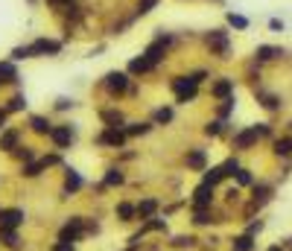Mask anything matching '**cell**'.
I'll return each instance as SVG.
<instances>
[{
    "label": "cell",
    "mask_w": 292,
    "mask_h": 251,
    "mask_svg": "<svg viewBox=\"0 0 292 251\" xmlns=\"http://www.w3.org/2000/svg\"><path fill=\"white\" fill-rule=\"evenodd\" d=\"M21 222H24V210H18V207L0 210V228H15V225H21Z\"/></svg>",
    "instance_id": "obj_1"
},
{
    "label": "cell",
    "mask_w": 292,
    "mask_h": 251,
    "mask_svg": "<svg viewBox=\"0 0 292 251\" xmlns=\"http://www.w3.org/2000/svg\"><path fill=\"white\" fill-rule=\"evenodd\" d=\"M106 88H108L111 94H123V91L129 88L126 73H108V76H106Z\"/></svg>",
    "instance_id": "obj_2"
},
{
    "label": "cell",
    "mask_w": 292,
    "mask_h": 251,
    "mask_svg": "<svg viewBox=\"0 0 292 251\" xmlns=\"http://www.w3.org/2000/svg\"><path fill=\"white\" fill-rule=\"evenodd\" d=\"M50 137L56 140V146L64 149V146H70V140H73V128H70V126H56V128L50 131Z\"/></svg>",
    "instance_id": "obj_3"
},
{
    "label": "cell",
    "mask_w": 292,
    "mask_h": 251,
    "mask_svg": "<svg viewBox=\"0 0 292 251\" xmlns=\"http://www.w3.org/2000/svg\"><path fill=\"white\" fill-rule=\"evenodd\" d=\"M193 196H196V199H193V204L202 210V207H208V204H211V199H213V187H211V184H202V187H196Z\"/></svg>",
    "instance_id": "obj_4"
},
{
    "label": "cell",
    "mask_w": 292,
    "mask_h": 251,
    "mask_svg": "<svg viewBox=\"0 0 292 251\" xmlns=\"http://www.w3.org/2000/svg\"><path fill=\"white\" fill-rule=\"evenodd\" d=\"M79 231H82V219H70L64 225V231H61V243H73L79 237Z\"/></svg>",
    "instance_id": "obj_5"
},
{
    "label": "cell",
    "mask_w": 292,
    "mask_h": 251,
    "mask_svg": "<svg viewBox=\"0 0 292 251\" xmlns=\"http://www.w3.org/2000/svg\"><path fill=\"white\" fill-rule=\"evenodd\" d=\"M100 143H111V146H123L126 143V131H120V128H108V131H103V137H100Z\"/></svg>",
    "instance_id": "obj_6"
},
{
    "label": "cell",
    "mask_w": 292,
    "mask_h": 251,
    "mask_svg": "<svg viewBox=\"0 0 292 251\" xmlns=\"http://www.w3.org/2000/svg\"><path fill=\"white\" fill-rule=\"evenodd\" d=\"M58 50H61V47H58L56 41H47V38H38V41L29 47L32 56H35V53H58Z\"/></svg>",
    "instance_id": "obj_7"
},
{
    "label": "cell",
    "mask_w": 292,
    "mask_h": 251,
    "mask_svg": "<svg viewBox=\"0 0 292 251\" xmlns=\"http://www.w3.org/2000/svg\"><path fill=\"white\" fill-rule=\"evenodd\" d=\"M208 44H211L216 53H225V50H228V38H225V32H219V29L208 35Z\"/></svg>",
    "instance_id": "obj_8"
},
{
    "label": "cell",
    "mask_w": 292,
    "mask_h": 251,
    "mask_svg": "<svg viewBox=\"0 0 292 251\" xmlns=\"http://www.w3.org/2000/svg\"><path fill=\"white\" fill-rule=\"evenodd\" d=\"M257 134H260V128L254 126V128H248V131H242V134H237V140H234V146H239V149H245V146H251V143L257 140Z\"/></svg>",
    "instance_id": "obj_9"
},
{
    "label": "cell",
    "mask_w": 292,
    "mask_h": 251,
    "mask_svg": "<svg viewBox=\"0 0 292 251\" xmlns=\"http://www.w3.org/2000/svg\"><path fill=\"white\" fill-rule=\"evenodd\" d=\"M234 91L231 79H219L216 85H213V97H219V100H228V94Z\"/></svg>",
    "instance_id": "obj_10"
},
{
    "label": "cell",
    "mask_w": 292,
    "mask_h": 251,
    "mask_svg": "<svg viewBox=\"0 0 292 251\" xmlns=\"http://www.w3.org/2000/svg\"><path fill=\"white\" fill-rule=\"evenodd\" d=\"M152 67H155V64L149 62L146 56H140V59H134V62L129 64V70H132V73H146V70H152Z\"/></svg>",
    "instance_id": "obj_11"
},
{
    "label": "cell",
    "mask_w": 292,
    "mask_h": 251,
    "mask_svg": "<svg viewBox=\"0 0 292 251\" xmlns=\"http://www.w3.org/2000/svg\"><path fill=\"white\" fill-rule=\"evenodd\" d=\"M222 178H225V170H222V167H216V170H208V173H205V184H211V187H213V184H219Z\"/></svg>",
    "instance_id": "obj_12"
},
{
    "label": "cell",
    "mask_w": 292,
    "mask_h": 251,
    "mask_svg": "<svg viewBox=\"0 0 292 251\" xmlns=\"http://www.w3.org/2000/svg\"><path fill=\"white\" fill-rule=\"evenodd\" d=\"M155 210H158V201H155V199H143V201L137 204V213H140V216H152Z\"/></svg>",
    "instance_id": "obj_13"
},
{
    "label": "cell",
    "mask_w": 292,
    "mask_h": 251,
    "mask_svg": "<svg viewBox=\"0 0 292 251\" xmlns=\"http://www.w3.org/2000/svg\"><path fill=\"white\" fill-rule=\"evenodd\" d=\"M187 167L205 170V152H190V155H187Z\"/></svg>",
    "instance_id": "obj_14"
},
{
    "label": "cell",
    "mask_w": 292,
    "mask_h": 251,
    "mask_svg": "<svg viewBox=\"0 0 292 251\" xmlns=\"http://www.w3.org/2000/svg\"><path fill=\"white\" fill-rule=\"evenodd\" d=\"M18 146V131H6L0 137V149H15Z\"/></svg>",
    "instance_id": "obj_15"
},
{
    "label": "cell",
    "mask_w": 292,
    "mask_h": 251,
    "mask_svg": "<svg viewBox=\"0 0 292 251\" xmlns=\"http://www.w3.org/2000/svg\"><path fill=\"white\" fill-rule=\"evenodd\" d=\"M64 187H67V193H73V190H79L82 187V178H79V173H67V181H64Z\"/></svg>",
    "instance_id": "obj_16"
},
{
    "label": "cell",
    "mask_w": 292,
    "mask_h": 251,
    "mask_svg": "<svg viewBox=\"0 0 292 251\" xmlns=\"http://www.w3.org/2000/svg\"><path fill=\"white\" fill-rule=\"evenodd\" d=\"M0 240H3L9 249H18V237H15V231H9V228H0Z\"/></svg>",
    "instance_id": "obj_17"
},
{
    "label": "cell",
    "mask_w": 292,
    "mask_h": 251,
    "mask_svg": "<svg viewBox=\"0 0 292 251\" xmlns=\"http://www.w3.org/2000/svg\"><path fill=\"white\" fill-rule=\"evenodd\" d=\"M29 123H32V128H35L38 134H47V131H53V128H50V123H47L44 117H32Z\"/></svg>",
    "instance_id": "obj_18"
},
{
    "label": "cell",
    "mask_w": 292,
    "mask_h": 251,
    "mask_svg": "<svg viewBox=\"0 0 292 251\" xmlns=\"http://www.w3.org/2000/svg\"><path fill=\"white\" fill-rule=\"evenodd\" d=\"M106 184H108V187L123 184V173H120V170H108V173H106Z\"/></svg>",
    "instance_id": "obj_19"
},
{
    "label": "cell",
    "mask_w": 292,
    "mask_h": 251,
    "mask_svg": "<svg viewBox=\"0 0 292 251\" xmlns=\"http://www.w3.org/2000/svg\"><path fill=\"white\" fill-rule=\"evenodd\" d=\"M234 251H251V237L245 234V237H237L234 240Z\"/></svg>",
    "instance_id": "obj_20"
},
{
    "label": "cell",
    "mask_w": 292,
    "mask_h": 251,
    "mask_svg": "<svg viewBox=\"0 0 292 251\" xmlns=\"http://www.w3.org/2000/svg\"><path fill=\"white\" fill-rule=\"evenodd\" d=\"M275 152H278V155H290V152H292V140H290V137L278 140V143H275Z\"/></svg>",
    "instance_id": "obj_21"
},
{
    "label": "cell",
    "mask_w": 292,
    "mask_h": 251,
    "mask_svg": "<svg viewBox=\"0 0 292 251\" xmlns=\"http://www.w3.org/2000/svg\"><path fill=\"white\" fill-rule=\"evenodd\" d=\"M0 79L3 82H15V67L12 64H0Z\"/></svg>",
    "instance_id": "obj_22"
},
{
    "label": "cell",
    "mask_w": 292,
    "mask_h": 251,
    "mask_svg": "<svg viewBox=\"0 0 292 251\" xmlns=\"http://www.w3.org/2000/svg\"><path fill=\"white\" fill-rule=\"evenodd\" d=\"M257 56H260V59H275V56H281V50H278V47H260Z\"/></svg>",
    "instance_id": "obj_23"
},
{
    "label": "cell",
    "mask_w": 292,
    "mask_h": 251,
    "mask_svg": "<svg viewBox=\"0 0 292 251\" xmlns=\"http://www.w3.org/2000/svg\"><path fill=\"white\" fill-rule=\"evenodd\" d=\"M149 131V126L146 123H132L129 128H126V134H146Z\"/></svg>",
    "instance_id": "obj_24"
},
{
    "label": "cell",
    "mask_w": 292,
    "mask_h": 251,
    "mask_svg": "<svg viewBox=\"0 0 292 251\" xmlns=\"http://www.w3.org/2000/svg\"><path fill=\"white\" fill-rule=\"evenodd\" d=\"M103 120H106V123H123V114H120V111H103Z\"/></svg>",
    "instance_id": "obj_25"
},
{
    "label": "cell",
    "mask_w": 292,
    "mask_h": 251,
    "mask_svg": "<svg viewBox=\"0 0 292 251\" xmlns=\"http://www.w3.org/2000/svg\"><path fill=\"white\" fill-rule=\"evenodd\" d=\"M228 21H231V26H237V29H245L248 26V21L242 15H228Z\"/></svg>",
    "instance_id": "obj_26"
},
{
    "label": "cell",
    "mask_w": 292,
    "mask_h": 251,
    "mask_svg": "<svg viewBox=\"0 0 292 251\" xmlns=\"http://www.w3.org/2000/svg\"><path fill=\"white\" fill-rule=\"evenodd\" d=\"M117 213H120V219H132V216H134V207H132V204H120Z\"/></svg>",
    "instance_id": "obj_27"
},
{
    "label": "cell",
    "mask_w": 292,
    "mask_h": 251,
    "mask_svg": "<svg viewBox=\"0 0 292 251\" xmlns=\"http://www.w3.org/2000/svg\"><path fill=\"white\" fill-rule=\"evenodd\" d=\"M269 193H272L269 187H254V201H266V199H269Z\"/></svg>",
    "instance_id": "obj_28"
},
{
    "label": "cell",
    "mask_w": 292,
    "mask_h": 251,
    "mask_svg": "<svg viewBox=\"0 0 292 251\" xmlns=\"http://www.w3.org/2000/svg\"><path fill=\"white\" fill-rule=\"evenodd\" d=\"M21 108H24V97L18 94V97H12V100H9V111H21Z\"/></svg>",
    "instance_id": "obj_29"
},
{
    "label": "cell",
    "mask_w": 292,
    "mask_h": 251,
    "mask_svg": "<svg viewBox=\"0 0 292 251\" xmlns=\"http://www.w3.org/2000/svg\"><path fill=\"white\" fill-rule=\"evenodd\" d=\"M155 120H158V123H170V120H173V111H170V108H161V111L155 114Z\"/></svg>",
    "instance_id": "obj_30"
},
{
    "label": "cell",
    "mask_w": 292,
    "mask_h": 251,
    "mask_svg": "<svg viewBox=\"0 0 292 251\" xmlns=\"http://www.w3.org/2000/svg\"><path fill=\"white\" fill-rule=\"evenodd\" d=\"M237 178H239V184H251V176H248V170H239V173H237Z\"/></svg>",
    "instance_id": "obj_31"
},
{
    "label": "cell",
    "mask_w": 292,
    "mask_h": 251,
    "mask_svg": "<svg viewBox=\"0 0 292 251\" xmlns=\"http://www.w3.org/2000/svg\"><path fill=\"white\" fill-rule=\"evenodd\" d=\"M193 222H196V225H208V222H211V219H208V213H202V210H199V213H196V219H193Z\"/></svg>",
    "instance_id": "obj_32"
},
{
    "label": "cell",
    "mask_w": 292,
    "mask_h": 251,
    "mask_svg": "<svg viewBox=\"0 0 292 251\" xmlns=\"http://www.w3.org/2000/svg\"><path fill=\"white\" fill-rule=\"evenodd\" d=\"M222 170H225V176H234V173H239V170H237V164H234V161H228V164H225V167H222Z\"/></svg>",
    "instance_id": "obj_33"
},
{
    "label": "cell",
    "mask_w": 292,
    "mask_h": 251,
    "mask_svg": "<svg viewBox=\"0 0 292 251\" xmlns=\"http://www.w3.org/2000/svg\"><path fill=\"white\" fill-rule=\"evenodd\" d=\"M155 3H158V0H143V3H140V15H143V12H149Z\"/></svg>",
    "instance_id": "obj_34"
},
{
    "label": "cell",
    "mask_w": 292,
    "mask_h": 251,
    "mask_svg": "<svg viewBox=\"0 0 292 251\" xmlns=\"http://www.w3.org/2000/svg\"><path fill=\"white\" fill-rule=\"evenodd\" d=\"M53 251H73V243H58L53 246Z\"/></svg>",
    "instance_id": "obj_35"
},
{
    "label": "cell",
    "mask_w": 292,
    "mask_h": 251,
    "mask_svg": "<svg viewBox=\"0 0 292 251\" xmlns=\"http://www.w3.org/2000/svg\"><path fill=\"white\" fill-rule=\"evenodd\" d=\"M219 126L222 123H211V126H205V131H208V134H219Z\"/></svg>",
    "instance_id": "obj_36"
},
{
    "label": "cell",
    "mask_w": 292,
    "mask_h": 251,
    "mask_svg": "<svg viewBox=\"0 0 292 251\" xmlns=\"http://www.w3.org/2000/svg\"><path fill=\"white\" fill-rule=\"evenodd\" d=\"M175 246H193V237H178Z\"/></svg>",
    "instance_id": "obj_37"
},
{
    "label": "cell",
    "mask_w": 292,
    "mask_h": 251,
    "mask_svg": "<svg viewBox=\"0 0 292 251\" xmlns=\"http://www.w3.org/2000/svg\"><path fill=\"white\" fill-rule=\"evenodd\" d=\"M18 155H21L24 161H32V152H29V149H18Z\"/></svg>",
    "instance_id": "obj_38"
},
{
    "label": "cell",
    "mask_w": 292,
    "mask_h": 251,
    "mask_svg": "<svg viewBox=\"0 0 292 251\" xmlns=\"http://www.w3.org/2000/svg\"><path fill=\"white\" fill-rule=\"evenodd\" d=\"M3 120H6V111H0V123H3Z\"/></svg>",
    "instance_id": "obj_39"
},
{
    "label": "cell",
    "mask_w": 292,
    "mask_h": 251,
    "mask_svg": "<svg viewBox=\"0 0 292 251\" xmlns=\"http://www.w3.org/2000/svg\"><path fill=\"white\" fill-rule=\"evenodd\" d=\"M50 3H64V0H50Z\"/></svg>",
    "instance_id": "obj_40"
},
{
    "label": "cell",
    "mask_w": 292,
    "mask_h": 251,
    "mask_svg": "<svg viewBox=\"0 0 292 251\" xmlns=\"http://www.w3.org/2000/svg\"><path fill=\"white\" fill-rule=\"evenodd\" d=\"M269 251H281V249H278V246H275V249H269Z\"/></svg>",
    "instance_id": "obj_41"
},
{
    "label": "cell",
    "mask_w": 292,
    "mask_h": 251,
    "mask_svg": "<svg viewBox=\"0 0 292 251\" xmlns=\"http://www.w3.org/2000/svg\"><path fill=\"white\" fill-rule=\"evenodd\" d=\"M0 82H3V79H0Z\"/></svg>",
    "instance_id": "obj_42"
}]
</instances>
